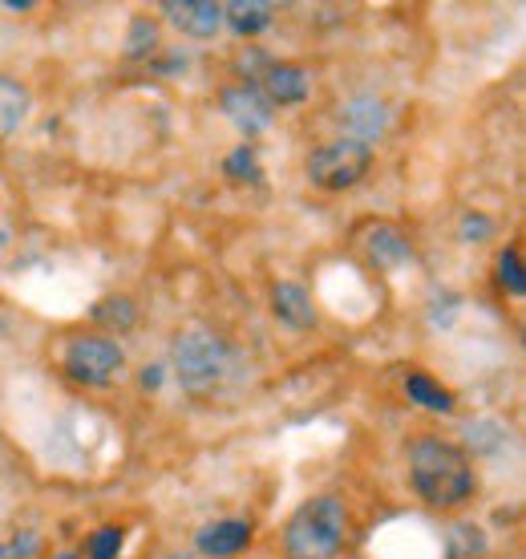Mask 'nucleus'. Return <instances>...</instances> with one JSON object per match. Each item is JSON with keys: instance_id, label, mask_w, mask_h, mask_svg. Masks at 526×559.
Masks as SVG:
<instances>
[{"instance_id": "nucleus-8", "label": "nucleus", "mask_w": 526, "mask_h": 559, "mask_svg": "<svg viewBox=\"0 0 526 559\" xmlns=\"http://www.w3.org/2000/svg\"><path fill=\"white\" fill-rule=\"evenodd\" d=\"M223 110H227V118H231L239 130H248V134H255V130H263L272 122V102L263 98L255 85L227 90V94H223Z\"/></svg>"}, {"instance_id": "nucleus-1", "label": "nucleus", "mask_w": 526, "mask_h": 559, "mask_svg": "<svg viewBox=\"0 0 526 559\" xmlns=\"http://www.w3.org/2000/svg\"><path fill=\"white\" fill-rule=\"evenodd\" d=\"M409 478H414L417 495L442 511L470 503L474 490H478L470 454L454 442H442V438H421L409 450Z\"/></svg>"}, {"instance_id": "nucleus-14", "label": "nucleus", "mask_w": 526, "mask_h": 559, "mask_svg": "<svg viewBox=\"0 0 526 559\" xmlns=\"http://www.w3.org/2000/svg\"><path fill=\"white\" fill-rule=\"evenodd\" d=\"M405 393H409V402L433 409V414H450L454 409V393L445 390V385H438L433 378H426V373H409L405 378Z\"/></svg>"}, {"instance_id": "nucleus-20", "label": "nucleus", "mask_w": 526, "mask_h": 559, "mask_svg": "<svg viewBox=\"0 0 526 559\" xmlns=\"http://www.w3.org/2000/svg\"><path fill=\"white\" fill-rule=\"evenodd\" d=\"M499 276H502V284L511 288V296H523L526 293V284H523V264H518V252H502V260H499Z\"/></svg>"}, {"instance_id": "nucleus-9", "label": "nucleus", "mask_w": 526, "mask_h": 559, "mask_svg": "<svg viewBox=\"0 0 526 559\" xmlns=\"http://www.w3.org/2000/svg\"><path fill=\"white\" fill-rule=\"evenodd\" d=\"M263 98L272 102V106H291V102H304L308 90H312V78H308L304 66H267L263 70Z\"/></svg>"}, {"instance_id": "nucleus-23", "label": "nucleus", "mask_w": 526, "mask_h": 559, "mask_svg": "<svg viewBox=\"0 0 526 559\" xmlns=\"http://www.w3.org/2000/svg\"><path fill=\"white\" fill-rule=\"evenodd\" d=\"M0 559H9V551H4V547H0Z\"/></svg>"}, {"instance_id": "nucleus-16", "label": "nucleus", "mask_w": 526, "mask_h": 559, "mask_svg": "<svg viewBox=\"0 0 526 559\" xmlns=\"http://www.w3.org/2000/svg\"><path fill=\"white\" fill-rule=\"evenodd\" d=\"M154 45H158V25H154L151 16H139V21L130 25V37H125V53L146 57V53H154Z\"/></svg>"}, {"instance_id": "nucleus-13", "label": "nucleus", "mask_w": 526, "mask_h": 559, "mask_svg": "<svg viewBox=\"0 0 526 559\" xmlns=\"http://www.w3.org/2000/svg\"><path fill=\"white\" fill-rule=\"evenodd\" d=\"M223 21L236 33L251 37V33L272 25V4H263V0H231V4H223Z\"/></svg>"}, {"instance_id": "nucleus-12", "label": "nucleus", "mask_w": 526, "mask_h": 559, "mask_svg": "<svg viewBox=\"0 0 526 559\" xmlns=\"http://www.w3.org/2000/svg\"><path fill=\"white\" fill-rule=\"evenodd\" d=\"M28 118V90L16 78H4L0 73V139H9L25 127Z\"/></svg>"}, {"instance_id": "nucleus-18", "label": "nucleus", "mask_w": 526, "mask_h": 559, "mask_svg": "<svg viewBox=\"0 0 526 559\" xmlns=\"http://www.w3.org/2000/svg\"><path fill=\"white\" fill-rule=\"evenodd\" d=\"M94 321L106 324V329H130L134 324V305L130 300H101L94 308Z\"/></svg>"}, {"instance_id": "nucleus-21", "label": "nucleus", "mask_w": 526, "mask_h": 559, "mask_svg": "<svg viewBox=\"0 0 526 559\" xmlns=\"http://www.w3.org/2000/svg\"><path fill=\"white\" fill-rule=\"evenodd\" d=\"M462 231H466V236H486V231H490V224H486V219H466V227H462Z\"/></svg>"}, {"instance_id": "nucleus-19", "label": "nucleus", "mask_w": 526, "mask_h": 559, "mask_svg": "<svg viewBox=\"0 0 526 559\" xmlns=\"http://www.w3.org/2000/svg\"><path fill=\"white\" fill-rule=\"evenodd\" d=\"M227 175L239 182H255L260 179V167H255V154L248 151V146H239L231 158H227Z\"/></svg>"}, {"instance_id": "nucleus-2", "label": "nucleus", "mask_w": 526, "mask_h": 559, "mask_svg": "<svg viewBox=\"0 0 526 559\" xmlns=\"http://www.w3.org/2000/svg\"><path fill=\"white\" fill-rule=\"evenodd\" d=\"M348 532L345 503L336 495H316L284 527V556L288 559H336Z\"/></svg>"}, {"instance_id": "nucleus-10", "label": "nucleus", "mask_w": 526, "mask_h": 559, "mask_svg": "<svg viewBox=\"0 0 526 559\" xmlns=\"http://www.w3.org/2000/svg\"><path fill=\"white\" fill-rule=\"evenodd\" d=\"M194 544H199L203 556H215V559L239 556V551L251 544V523H243V519H219V523H207Z\"/></svg>"}, {"instance_id": "nucleus-4", "label": "nucleus", "mask_w": 526, "mask_h": 559, "mask_svg": "<svg viewBox=\"0 0 526 559\" xmlns=\"http://www.w3.org/2000/svg\"><path fill=\"white\" fill-rule=\"evenodd\" d=\"M227 361H231V353L215 333L191 329V333H182L175 341V373H179L187 390H207V385L223 381Z\"/></svg>"}, {"instance_id": "nucleus-3", "label": "nucleus", "mask_w": 526, "mask_h": 559, "mask_svg": "<svg viewBox=\"0 0 526 559\" xmlns=\"http://www.w3.org/2000/svg\"><path fill=\"white\" fill-rule=\"evenodd\" d=\"M373 167V146L352 139H336L324 142L312 158H308V179L316 182L320 191H345V187H357Z\"/></svg>"}, {"instance_id": "nucleus-11", "label": "nucleus", "mask_w": 526, "mask_h": 559, "mask_svg": "<svg viewBox=\"0 0 526 559\" xmlns=\"http://www.w3.org/2000/svg\"><path fill=\"white\" fill-rule=\"evenodd\" d=\"M272 312H276L284 324H291V329H312V324H316L312 296H308L300 284H276V288H272Z\"/></svg>"}, {"instance_id": "nucleus-17", "label": "nucleus", "mask_w": 526, "mask_h": 559, "mask_svg": "<svg viewBox=\"0 0 526 559\" xmlns=\"http://www.w3.org/2000/svg\"><path fill=\"white\" fill-rule=\"evenodd\" d=\"M122 527H101V532L89 535V544H85V556L89 559H118L122 551Z\"/></svg>"}, {"instance_id": "nucleus-15", "label": "nucleus", "mask_w": 526, "mask_h": 559, "mask_svg": "<svg viewBox=\"0 0 526 559\" xmlns=\"http://www.w3.org/2000/svg\"><path fill=\"white\" fill-rule=\"evenodd\" d=\"M369 255H373L376 264H402V260H409V239L397 231V227H373L369 231Z\"/></svg>"}, {"instance_id": "nucleus-6", "label": "nucleus", "mask_w": 526, "mask_h": 559, "mask_svg": "<svg viewBox=\"0 0 526 559\" xmlns=\"http://www.w3.org/2000/svg\"><path fill=\"white\" fill-rule=\"evenodd\" d=\"M163 13L187 37H211L223 25V4L215 0H163Z\"/></svg>"}, {"instance_id": "nucleus-7", "label": "nucleus", "mask_w": 526, "mask_h": 559, "mask_svg": "<svg viewBox=\"0 0 526 559\" xmlns=\"http://www.w3.org/2000/svg\"><path fill=\"white\" fill-rule=\"evenodd\" d=\"M340 122H345L348 139L352 142H369L381 139L388 130V110L381 98H369V94H360V98L345 102V110H340Z\"/></svg>"}, {"instance_id": "nucleus-5", "label": "nucleus", "mask_w": 526, "mask_h": 559, "mask_svg": "<svg viewBox=\"0 0 526 559\" xmlns=\"http://www.w3.org/2000/svg\"><path fill=\"white\" fill-rule=\"evenodd\" d=\"M61 365H65V373H70L73 381H82V385H110V381L122 373L125 353L110 336H77V341L65 345Z\"/></svg>"}, {"instance_id": "nucleus-22", "label": "nucleus", "mask_w": 526, "mask_h": 559, "mask_svg": "<svg viewBox=\"0 0 526 559\" xmlns=\"http://www.w3.org/2000/svg\"><path fill=\"white\" fill-rule=\"evenodd\" d=\"M142 385H158V369H146V373H142Z\"/></svg>"}]
</instances>
